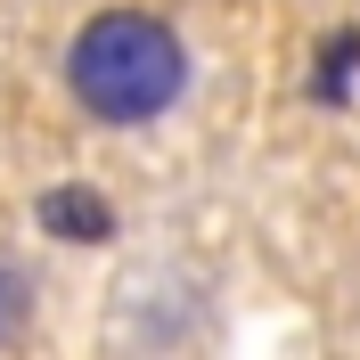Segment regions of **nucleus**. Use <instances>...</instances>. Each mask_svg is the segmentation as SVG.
<instances>
[{"mask_svg":"<svg viewBox=\"0 0 360 360\" xmlns=\"http://www.w3.org/2000/svg\"><path fill=\"white\" fill-rule=\"evenodd\" d=\"M180 41L164 33L156 17H98L74 33L66 82L98 123H148L180 98Z\"/></svg>","mask_w":360,"mask_h":360,"instance_id":"f257e3e1","label":"nucleus"},{"mask_svg":"<svg viewBox=\"0 0 360 360\" xmlns=\"http://www.w3.org/2000/svg\"><path fill=\"white\" fill-rule=\"evenodd\" d=\"M41 229L90 246V238H107V229H115V213H107V197H90V188H49V197H41Z\"/></svg>","mask_w":360,"mask_h":360,"instance_id":"f03ea898","label":"nucleus"},{"mask_svg":"<svg viewBox=\"0 0 360 360\" xmlns=\"http://www.w3.org/2000/svg\"><path fill=\"white\" fill-rule=\"evenodd\" d=\"M25 311H33V295H25V278H17V270L0 262V344L25 328Z\"/></svg>","mask_w":360,"mask_h":360,"instance_id":"7ed1b4c3","label":"nucleus"},{"mask_svg":"<svg viewBox=\"0 0 360 360\" xmlns=\"http://www.w3.org/2000/svg\"><path fill=\"white\" fill-rule=\"evenodd\" d=\"M352 66H360V33H344V41L328 49V66H319V98H336V90H344V74H352Z\"/></svg>","mask_w":360,"mask_h":360,"instance_id":"20e7f679","label":"nucleus"}]
</instances>
